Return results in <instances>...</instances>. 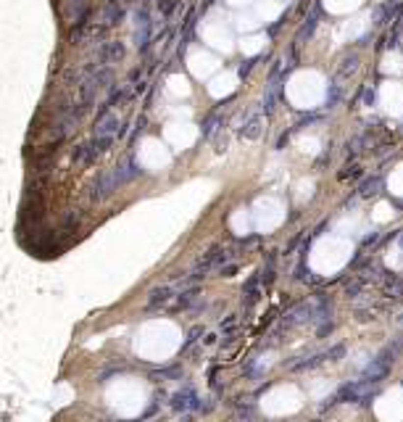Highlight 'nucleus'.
<instances>
[{
    "instance_id": "nucleus-12",
    "label": "nucleus",
    "mask_w": 403,
    "mask_h": 422,
    "mask_svg": "<svg viewBox=\"0 0 403 422\" xmlns=\"http://www.w3.org/2000/svg\"><path fill=\"white\" fill-rule=\"evenodd\" d=\"M322 362H327V351L324 354H316V356H308V359H303V362H298V364H293V372H306V369H314V367H319Z\"/></svg>"
},
{
    "instance_id": "nucleus-8",
    "label": "nucleus",
    "mask_w": 403,
    "mask_h": 422,
    "mask_svg": "<svg viewBox=\"0 0 403 422\" xmlns=\"http://www.w3.org/2000/svg\"><path fill=\"white\" fill-rule=\"evenodd\" d=\"M124 53H126V48L122 45V42H105V45L101 48V63H119L124 58Z\"/></svg>"
},
{
    "instance_id": "nucleus-20",
    "label": "nucleus",
    "mask_w": 403,
    "mask_h": 422,
    "mask_svg": "<svg viewBox=\"0 0 403 422\" xmlns=\"http://www.w3.org/2000/svg\"><path fill=\"white\" fill-rule=\"evenodd\" d=\"M198 335H203V327H193V330H190V335H187V343H185V348H187V346H193V343L198 341Z\"/></svg>"
},
{
    "instance_id": "nucleus-1",
    "label": "nucleus",
    "mask_w": 403,
    "mask_h": 422,
    "mask_svg": "<svg viewBox=\"0 0 403 422\" xmlns=\"http://www.w3.org/2000/svg\"><path fill=\"white\" fill-rule=\"evenodd\" d=\"M119 187H122V185H119V180H116V172L111 169V172L101 174V177L93 182V187H90V198H93V201H103V198H108V195H114Z\"/></svg>"
},
{
    "instance_id": "nucleus-18",
    "label": "nucleus",
    "mask_w": 403,
    "mask_h": 422,
    "mask_svg": "<svg viewBox=\"0 0 403 422\" xmlns=\"http://www.w3.org/2000/svg\"><path fill=\"white\" fill-rule=\"evenodd\" d=\"M158 8H161V13H172L174 8H176V0H158Z\"/></svg>"
},
{
    "instance_id": "nucleus-16",
    "label": "nucleus",
    "mask_w": 403,
    "mask_h": 422,
    "mask_svg": "<svg viewBox=\"0 0 403 422\" xmlns=\"http://www.w3.org/2000/svg\"><path fill=\"white\" fill-rule=\"evenodd\" d=\"M258 290H261V277H251L248 280V285H245V295H248V304H253V301L258 298Z\"/></svg>"
},
{
    "instance_id": "nucleus-24",
    "label": "nucleus",
    "mask_w": 403,
    "mask_h": 422,
    "mask_svg": "<svg viewBox=\"0 0 403 422\" xmlns=\"http://www.w3.org/2000/svg\"><path fill=\"white\" fill-rule=\"evenodd\" d=\"M398 322H401V325H403V314H401V319H398Z\"/></svg>"
},
{
    "instance_id": "nucleus-15",
    "label": "nucleus",
    "mask_w": 403,
    "mask_h": 422,
    "mask_svg": "<svg viewBox=\"0 0 403 422\" xmlns=\"http://www.w3.org/2000/svg\"><path fill=\"white\" fill-rule=\"evenodd\" d=\"M366 283H369V277H356L353 283L345 285V295H348V298H358V295H361V290L366 288Z\"/></svg>"
},
{
    "instance_id": "nucleus-7",
    "label": "nucleus",
    "mask_w": 403,
    "mask_h": 422,
    "mask_svg": "<svg viewBox=\"0 0 403 422\" xmlns=\"http://www.w3.org/2000/svg\"><path fill=\"white\" fill-rule=\"evenodd\" d=\"M387 372H390V364H387L385 359L377 356V359H374V362L369 364V367L364 369V383H379V380H382Z\"/></svg>"
},
{
    "instance_id": "nucleus-9",
    "label": "nucleus",
    "mask_w": 403,
    "mask_h": 422,
    "mask_svg": "<svg viewBox=\"0 0 403 422\" xmlns=\"http://www.w3.org/2000/svg\"><path fill=\"white\" fill-rule=\"evenodd\" d=\"M382 293L387 298H403V280L395 277V274H387L382 280Z\"/></svg>"
},
{
    "instance_id": "nucleus-23",
    "label": "nucleus",
    "mask_w": 403,
    "mask_h": 422,
    "mask_svg": "<svg viewBox=\"0 0 403 422\" xmlns=\"http://www.w3.org/2000/svg\"><path fill=\"white\" fill-rule=\"evenodd\" d=\"M203 343H206V346H214V343H216V335H214V333H208L206 338H203Z\"/></svg>"
},
{
    "instance_id": "nucleus-13",
    "label": "nucleus",
    "mask_w": 403,
    "mask_h": 422,
    "mask_svg": "<svg viewBox=\"0 0 403 422\" xmlns=\"http://www.w3.org/2000/svg\"><path fill=\"white\" fill-rule=\"evenodd\" d=\"M261 132H264V124H261V119H258V116H253L251 122L243 127V137H245V140H258V137H261Z\"/></svg>"
},
{
    "instance_id": "nucleus-2",
    "label": "nucleus",
    "mask_w": 403,
    "mask_h": 422,
    "mask_svg": "<svg viewBox=\"0 0 403 422\" xmlns=\"http://www.w3.org/2000/svg\"><path fill=\"white\" fill-rule=\"evenodd\" d=\"M98 158H101V153H98L95 143L90 140V143H82V145H76V148H74L72 164H74V166H90V164H95Z\"/></svg>"
},
{
    "instance_id": "nucleus-11",
    "label": "nucleus",
    "mask_w": 403,
    "mask_h": 422,
    "mask_svg": "<svg viewBox=\"0 0 403 422\" xmlns=\"http://www.w3.org/2000/svg\"><path fill=\"white\" fill-rule=\"evenodd\" d=\"M379 187H382V177H366L364 182H361V187H358V195L361 198H372V195H377L379 193Z\"/></svg>"
},
{
    "instance_id": "nucleus-3",
    "label": "nucleus",
    "mask_w": 403,
    "mask_h": 422,
    "mask_svg": "<svg viewBox=\"0 0 403 422\" xmlns=\"http://www.w3.org/2000/svg\"><path fill=\"white\" fill-rule=\"evenodd\" d=\"M172 409L174 412H190V409H198V393L193 388H185L179 393L172 396Z\"/></svg>"
},
{
    "instance_id": "nucleus-10",
    "label": "nucleus",
    "mask_w": 403,
    "mask_h": 422,
    "mask_svg": "<svg viewBox=\"0 0 403 422\" xmlns=\"http://www.w3.org/2000/svg\"><path fill=\"white\" fill-rule=\"evenodd\" d=\"M361 391H364V383H348V385L340 388V393H337V401H343V404L361 401Z\"/></svg>"
},
{
    "instance_id": "nucleus-4",
    "label": "nucleus",
    "mask_w": 403,
    "mask_h": 422,
    "mask_svg": "<svg viewBox=\"0 0 403 422\" xmlns=\"http://www.w3.org/2000/svg\"><path fill=\"white\" fill-rule=\"evenodd\" d=\"M114 172H116L119 185H129L132 180H137L140 174H143V169L137 166V161H134V158H126V161H122V164L114 169Z\"/></svg>"
},
{
    "instance_id": "nucleus-17",
    "label": "nucleus",
    "mask_w": 403,
    "mask_h": 422,
    "mask_svg": "<svg viewBox=\"0 0 403 422\" xmlns=\"http://www.w3.org/2000/svg\"><path fill=\"white\" fill-rule=\"evenodd\" d=\"M235 327H237V314H229L227 319L222 322V330H224V333H232Z\"/></svg>"
},
{
    "instance_id": "nucleus-14",
    "label": "nucleus",
    "mask_w": 403,
    "mask_h": 422,
    "mask_svg": "<svg viewBox=\"0 0 403 422\" xmlns=\"http://www.w3.org/2000/svg\"><path fill=\"white\" fill-rule=\"evenodd\" d=\"M195 295H198V288H193V290H185V293H179V295H176V301L172 304V309H174V312H179V309H187V306L195 301Z\"/></svg>"
},
{
    "instance_id": "nucleus-21",
    "label": "nucleus",
    "mask_w": 403,
    "mask_h": 422,
    "mask_svg": "<svg viewBox=\"0 0 403 422\" xmlns=\"http://www.w3.org/2000/svg\"><path fill=\"white\" fill-rule=\"evenodd\" d=\"M235 272H237V264H227V266L222 264V277H232Z\"/></svg>"
},
{
    "instance_id": "nucleus-6",
    "label": "nucleus",
    "mask_w": 403,
    "mask_h": 422,
    "mask_svg": "<svg viewBox=\"0 0 403 422\" xmlns=\"http://www.w3.org/2000/svg\"><path fill=\"white\" fill-rule=\"evenodd\" d=\"M119 116L116 114H111V111H105V114L98 116V122H95V135H116L119 132Z\"/></svg>"
},
{
    "instance_id": "nucleus-22",
    "label": "nucleus",
    "mask_w": 403,
    "mask_h": 422,
    "mask_svg": "<svg viewBox=\"0 0 403 422\" xmlns=\"http://www.w3.org/2000/svg\"><path fill=\"white\" fill-rule=\"evenodd\" d=\"M361 174V166H353L351 172H340V180H348V177H358Z\"/></svg>"
},
{
    "instance_id": "nucleus-19",
    "label": "nucleus",
    "mask_w": 403,
    "mask_h": 422,
    "mask_svg": "<svg viewBox=\"0 0 403 422\" xmlns=\"http://www.w3.org/2000/svg\"><path fill=\"white\" fill-rule=\"evenodd\" d=\"M340 356H345V346H335V348L327 351V359H329V362H335V359H340Z\"/></svg>"
},
{
    "instance_id": "nucleus-5",
    "label": "nucleus",
    "mask_w": 403,
    "mask_h": 422,
    "mask_svg": "<svg viewBox=\"0 0 403 422\" xmlns=\"http://www.w3.org/2000/svg\"><path fill=\"white\" fill-rule=\"evenodd\" d=\"M172 298H174V288H172V285H155L153 290L148 293L145 306H148V309H158V306L169 304Z\"/></svg>"
}]
</instances>
